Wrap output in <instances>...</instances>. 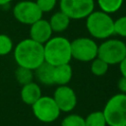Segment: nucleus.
I'll return each mask as SVG.
<instances>
[{
  "mask_svg": "<svg viewBox=\"0 0 126 126\" xmlns=\"http://www.w3.org/2000/svg\"><path fill=\"white\" fill-rule=\"evenodd\" d=\"M117 87H118V90L120 91V93L126 94V78L125 77H121L118 80Z\"/></svg>",
  "mask_w": 126,
  "mask_h": 126,
  "instance_id": "nucleus-24",
  "label": "nucleus"
},
{
  "mask_svg": "<svg viewBox=\"0 0 126 126\" xmlns=\"http://www.w3.org/2000/svg\"><path fill=\"white\" fill-rule=\"evenodd\" d=\"M124 0H96L100 11L107 14L116 13L123 5Z\"/></svg>",
  "mask_w": 126,
  "mask_h": 126,
  "instance_id": "nucleus-16",
  "label": "nucleus"
},
{
  "mask_svg": "<svg viewBox=\"0 0 126 126\" xmlns=\"http://www.w3.org/2000/svg\"><path fill=\"white\" fill-rule=\"evenodd\" d=\"M96 42L91 37H78L71 41V55L72 59L80 62H91L97 57Z\"/></svg>",
  "mask_w": 126,
  "mask_h": 126,
  "instance_id": "nucleus-7",
  "label": "nucleus"
},
{
  "mask_svg": "<svg viewBox=\"0 0 126 126\" xmlns=\"http://www.w3.org/2000/svg\"><path fill=\"white\" fill-rule=\"evenodd\" d=\"M109 65L98 57H95L91 61V72L96 77L104 76L108 71Z\"/></svg>",
  "mask_w": 126,
  "mask_h": 126,
  "instance_id": "nucleus-19",
  "label": "nucleus"
},
{
  "mask_svg": "<svg viewBox=\"0 0 126 126\" xmlns=\"http://www.w3.org/2000/svg\"><path fill=\"white\" fill-rule=\"evenodd\" d=\"M43 13L40 11L35 1L23 0L13 7L14 18L23 25L31 26L34 22L42 18Z\"/></svg>",
  "mask_w": 126,
  "mask_h": 126,
  "instance_id": "nucleus-9",
  "label": "nucleus"
},
{
  "mask_svg": "<svg viewBox=\"0 0 126 126\" xmlns=\"http://www.w3.org/2000/svg\"><path fill=\"white\" fill-rule=\"evenodd\" d=\"M48 22H49L52 32L59 33V32L66 31L69 28L71 19L63 12L58 11V12H55L54 14H52V16L50 17Z\"/></svg>",
  "mask_w": 126,
  "mask_h": 126,
  "instance_id": "nucleus-15",
  "label": "nucleus"
},
{
  "mask_svg": "<svg viewBox=\"0 0 126 126\" xmlns=\"http://www.w3.org/2000/svg\"><path fill=\"white\" fill-rule=\"evenodd\" d=\"M52 30L49 25V22L44 19H39L38 21L34 22L31 25L30 28V38L33 39L36 42L44 44L51 36H52Z\"/></svg>",
  "mask_w": 126,
  "mask_h": 126,
  "instance_id": "nucleus-11",
  "label": "nucleus"
},
{
  "mask_svg": "<svg viewBox=\"0 0 126 126\" xmlns=\"http://www.w3.org/2000/svg\"><path fill=\"white\" fill-rule=\"evenodd\" d=\"M31 106L34 117L43 123L54 122L61 113L54 98L48 95H41Z\"/></svg>",
  "mask_w": 126,
  "mask_h": 126,
  "instance_id": "nucleus-6",
  "label": "nucleus"
},
{
  "mask_svg": "<svg viewBox=\"0 0 126 126\" xmlns=\"http://www.w3.org/2000/svg\"><path fill=\"white\" fill-rule=\"evenodd\" d=\"M61 126H85V118L79 114L71 113L62 119Z\"/></svg>",
  "mask_w": 126,
  "mask_h": 126,
  "instance_id": "nucleus-21",
  "label": "nucleus"
},
{
  "mask_svg": "<svg viewBox=\"0 0 126 126\" xmlns=\"http://www.w3.org/2000/svg\"><path fill=\"white\" fill-rule=\"evenodd\" d=\"M52 97L61 112H71L78 102L75 91L68 85L58 86L54 91Z\"/></svg>",
  "mask_w": 126,
  "mask_h": 126,
  "instance_id": "nucleus-10",
  "label": "nucleus"
},
{
  "mask_svg": "<svg viewBox=\"0 0 126 126\" xmlns=\"http://www.w3.org/2000/svg\"><path fill=\"white\" fill-rule=\"evenodd\" d=\"M114 33L126 37V16L119 17L114 21Z\"/></svg>",
  "mask_w": 126,
  "mask_h": 126,
  "instance_id": "nucleus-22",
  "label": "nucleus"
},
{
  "mask_svg": "<svg viewBox=\"0 0 126 126\" xmlns=\"http://www.w3.org/2000/svg\"><path fill=\"white\" fill-rule=\"evenodd\" d=\"M20 95L24 103L28 105H32L42 95L41 89L37 83H34L32 81L31 83H28L22 86Z\"/></svg>",
  "mask_w": 126,
  "mask_h": 126,
  "instance_id": "nucleus-12",
  "label": "nucleus"
},
{
  "mask_svg": "<svg viewBox=\"0 0 126 126\" xmlns=\"http://www.w3.org/2000/svg\"><path fill=\"white\" fill-rule=\"evenodd\" d=\"M14 59L18 66L35 70L44 62L43 44L32 38L21 40L13 48Z\"/></svg>",
  "mask_w": 126,
  "mask_h": 126,
  "instance_id": "nucleus-1",
  "label": "nucleus"
},
{
  "mask_svg": "<svg viewBox=\"0 0 126 126\" xmlns=\"http://www.w3.org/2000/svg\"><path fill=\"white\" fill-rule=\"evenodd\" d=\"M13 0H0V7L1 6H4V5H7L9 4L10 2H12Z\"/></svg>",
  "mask_w": 126,
  "mask_h": 126,
  "instance_id": "nucleus-26",
  "label": "nucleus"
},
{
  "mask_svg": "<svg viewBox=\"0 0 126 126\" xmlns=\"http://www.w3.org/2000/svg\"><path fill=\"white\" fill-rule=\"evenodd\" d=\"M59 8L71 20H82L94 10V0H59Z\"/></svg>",
  "mask_w": 126,
  "mask_h": 126,
  "instance_id": "nucleus-8",
  "label": "nucleus"
},
{
  "mask_svg": "<svg viewBox=\"0 0 126 126\" xmlns=\"http://www.w3.org/2000/svg\"><path fill=\"white\" fill-rule=\"evenodd\" d=\"M102 112L107 126H126V94L112 95L106 101Z\"/></svg>",
  "mask_w": 126,
  "mask_h": 126,
  "instance_id": "nucleus-4",
  "label": "nucleus"
},
{
  "mask_svg": "<svg viewBox=\"0 0 126 126\" xmlns=\"http://www.w3.org/2000/svg\"><path fill=\"white\" fill-rule=\"evenodd\" d=\"M14 43L12 38L5 34L0 33V56H6L13 51Z\"/></svg>",
  "mask_w": 126,
  "mask_h": 126,
  "instance_id": "nucleus-20",
  "label": "nucleus"
},
{
  "mask_svg": "<svg viewBox=\"0 0 126 126\" xmlns=\"http://www.w3.org/2000/svg\"><path fill=\"white\" fill-rule=\"evenodd\" d=\"M73 76V69L69 63L54 66L53 68V84L57 86L68 85Z\"/></svg>",
  "mask_w": 126,
  "mask_h": 126,
  "instance_id": "nucleus-13",
  "label": "nucleus"
},
{
  "mask_svg": "<svg viewBox=\"0 0 126 126\" xmlns=\"http://www.w3.org/2000/svg\"><path fill=\"white\" fill-rule=\"evenodd\" d=\"M118 65H119V71H120L122 77L126 78V56L122 59V61Z\"/></svg>",
  "mask_w": 126,
  "mask_h": 126,
  "instance_id": "nucleus-25",
  "label": "nucleus"
},
{
  "mask_svg": "<svg viewBox=\"0 0 126 126\" xmlns=\"http://www.w3.org/2000/svg\"><path fill=\"white\" fill-rule=\"evenodd\" d=\"M85 126H107L102 110L93 111L85 118Z\"/></svg>",
  "mask_w": 126,
  "mask_h": 126,
  "instance_id": "nucleus-18",
  "label": "nucleus"
},
{
  "mask_svg": "<svg viewBox=\"0 0 126 126\" xmlns=\"http://www.w3.org/2000/svg\"><path fill=\"white\" fill-rule=\"evenodd\" d=\"M86 28L94 38L106 39L114 34V20L110 14L94 10L86 18Z\"/></svg>",
  "mask_w": 126,
  "mask_h": 126,
  "instance_id": "nucleus-3",
  "label": "nucleus"
},
{
  "mask_svg": "<svg viewBox=\"0 0 126 126\" xmlns=\"http://www.w3.org/2000/svg\"><path fill=\"white\" fill-rule=\"evenodd\" d=\"M43 53L44 61L52 66L70 63L71 41L64 36H51L43 44Z\"/></svg>",
  "mask_w": 126,
  "mask_h": 126,
  "instance_id": "nucleus-2",
  "label": "nucleus"
},
{
  "mask_svg": "<svg viewBox=\"0 0 126 126\" xmlns=\"http://www.w3.org/2000/svg\"><path fill=\"white\" fill-rule=\"evenodd\" d=\"M53 68L54 66L44 61L35 70H33V75L35 76L36 80L42 85H45V86L54 85L53 84Z\"/></svg>",
  "mask_w": 126,
  "mask_h": 126,
  "instance_id": "nucleus-14",
  "label": "nucleus"
},
{
  "mask_svg": "<svg viewBox=\"0 0 126 126\" xmlns=\"http://www.w3.org/2000/svg\"><path fill=\"white\" fill-rule=\"evenodd\" d=\"M33 70H31L29 68H25V67H21L18 66V68L15 71V78L17 80V82L20 85H26L28 83L32 82L33 80Z\"/></svg>",
  "mask_w": 126,
  "mask_h": 126,
  "instance_id": "nucleus-17",
  "label": "nucleus"
},
{
  "mask_svg": "<svg viewBox=\"0 0 126 126\" xmlns=\"http://www.w3.org/2000/svg\"><path fill=\"white\" fill-rule=\"evenodd\" d=\"M126 56V43L118 38H106L97 47V57L108 65L119 64Z\"/></svg>",
  "mask_w": 126,
  "mask_h": 126,
  "instance_id": "nucleus-5",
  "label": "nucleus"
},
{
  "mask_svg": "<svg viewBox=\"0 0 126 126\" xmlns=\"http://www.w3.org/2000/svg\"><path fill=\"white\" fill-rule=\"evenodd\" d=\"M35 3L42 13H47L55 8L57 0H35Z\"/></svg>",
  "mask_w": 126,
  "mask_h": 126,
  "instance_id": "nucleus-23",
  "label": "nucleus"
}]
</instances>
